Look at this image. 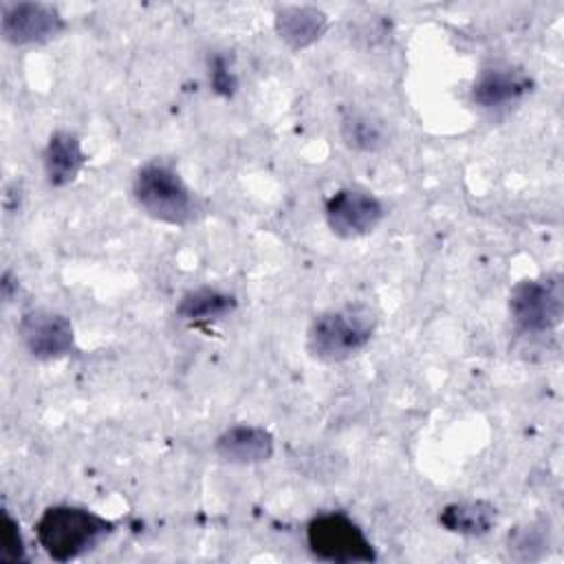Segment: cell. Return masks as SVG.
<instances>
[{
    "label": "cell",
    "instance_id": "cell-1",
    "mask_svg": "<svg viewBox=\"0 0 564 564\" xmlns=\"http://www.w3.org/2000/svg\"><path fill=\"white\" fill-rule=\"evenodd\" d=\"M132 198L145 216L174 227H185L205 212L203 198L172 163L161 159H152L134 172Z\"/></svg>",
    "mask_w": 564,
    "mask_h": 564
},
{
    "label": "cell",
    "instance_id": "cell-2",
    "mask_svg": "<svg viewBox=\"0 0 564 564\" xmlns=\"http://www.w3.org/2000/svg\"><path fill=\"white\" fill-rule=\"evenodd\" d=\"M115 522L75 505H51L35 522V538L55 562H70L115 533Z\"/></svg>",
    "mask_w": 564,
    "mask_h": 564
},
{
    "label": "cell",
    "instance_id": "cell-3",
    "mask_svg": "<svg viewBox=\"0 0 564 564\" xmlns=\"http://www.w3.org/2000/svg\"><path fill=\"white\" fill-rule=\"evenodd\" d=\"M377 328V315L366 304H344L322 311L306 330V352L322 364H339L364 350Z\"/></svg>",
    "mask_w": 564,
    "mask_h": 564
},
{
    "label": "cell",
    "instance_id": "cell-4",
    "mask_svg": "<svg viewBox=\"0 0 564 564\" xmlns=\"http://www.w3.org/2000/svg\"><path fill=\"white\" fill-rule=\"evenodd\" d=\"M308 551L322 562H375L377 551L364 529L344 511L317 513L306 524Z\"/></svg>",
    "mask_w": 564,
    "mask_h": 564
},
{
    "label": "cell",
    "instance_id": "cell-5",
    "mask_svg": "<svg viewBox=\"0 0 564 564\" xmlns=\"http://www.w3.org/2000/svg\"><path fill=\"white\" fill-rule=\"evenodd\" d=\"M509 315L522 333H549L564 315L560 275L520 280L509 293Z\"/></svg>",
    "mask_w": 564,
    "mask_h": 564
},
{
    "label": "cell",
    "instance_id": "cell-6",
    "mask_svg": "<svg viewBox=\"0 0 564 564\" xmlns=\"http://www.w3.org/2000/svg\"><path fill=\"white\" fill-rule=\"evenodd\" d=\"M324 218L328 229L344 240L372 234L386 218L383 203L364 187H341L326 198Z\"/></svg>",
    "mask_w": 564,
    "mask_h": 564
},
{
    "label": "cell",
    "instance_id": "cell-7",
    "mask_svg": "<svg viewBox=\"0 0 564 564\" xmlns=\"http://www.w3.org/2000/svg\"><path fill=\"white\" fill-rule=\"evenodd\" d=\"M66 29L62 13L46 2H4L0 33L11 46H33L55 40Z\"/></svg>",
    "mask_w": 564,
    "mask_h": 564
},
{
    "label": "cell",
    "instance_id": "cell-8",
    "mask_svg": "<svg viewBox=\"0 0 564 564\" xmlns=\"http://www.w3.org/2000/svg\"><path fill=\"white\" fill-rule=\"evenodd\" d=\"M18 337L35 359L51 361L66 357L75 348L73 322L48 308H29L18 322Z\"/></svg>",
    "mask_w": 564,
    "mask_h": 564
},
{
    "label": "cell",
    "instance_id": "cell-9",
    "mask_svg": "<svg viewBox=\"0 0 564 564\" xmlns=\"http://www.w3.org/2000/svg\"><path fill=\"white\" fill-rule=\"evenodd\" d=\"M533 90V79L516 66H491L474 79L469 97L480 108H500L520 101Z\"/></svg>",
    "mask_w": 564,
    "mask_h": 564
},
{
    "label": "cell",
    "instance_id": "cell-10",
    "mask_svg": "<svg viewBox=\"0 0 564 564\" xmlns=\"http://www.w3.org/2000/svg\"><path fill=\"white\" fill-rule=\"evenodd\" d=\"M214 452L229 465H258L273 456L275 438L267 427L236 423L218 434Z\"/></svg>",
    "mask_w": 564,
    "mask_h": 564
},
{
    "label": "cell",
    "instance_id": "cell-11",
    "mask_svg": "<svg viewBox=\"0 0 564 564\" xmlns=\"http://www.w3.org/2000/svg\"><path fill=\"white\" fill-rule=\"evenodd\" d=\"M273 26L291 51H304L322 40L328 29V18L322 9L311 4H284L275 9Z\"/></svg>",
    "mask_w": 564,
    "mask_h": 564
},
{
    "label": "cell",
    "instance_id": "cell-12",
    "mask_svg": "<svg viewBox=\"0 0 564 564\" xmlns=\"http://www.w3.org/2000/svg\"><path fill=\"white\" fill-rule=\"evenodd\" d=\"M88 156L82 150V141L70 130H55L51 132L44 152V176L51 187H66L70 185L79 172L84 170Z\"/></svg>",
    "mask_w": 564,
    "mask_h": 564
},
{
    "label": "cell",
    "instance_id": "cell-13",
    "mask_svg": "<svg viewBox=\"0 0 564 564\" xmlns=\"http://www.w3.org/2000/svg\"><path fill=\"white\" fill-rule=\"evenodd\" d=\"M498 522V509L489 500L449 502L438 513V524L456 535L482 538Z\"/></svg>",
    "mask_w": 564,
    "mask_h": 564
},
{
    "label": "cell",
    "instance_id": "cell-14",
    "mask_svg": "<svg viewBox=\"0 0 564 564\" xmlns=\"http://www.w3.org/2000/svg\"><path fill=\"white\" fill-rule=\"evenodd\" d=\"M236 306L238 302L231 293L214 286H198L187 291L178 300L176 315L189 324H209V322L225 319L236 311Z\"/></svg>",
    "mask_w": 564,
    "mask_h": 564
},
{
    "label": "cell",
    "instance_id": "cell-15",
    "mask_svg": "<svg viewBox=\"0 0 564 564\" xmlns=\"http://www.w3.org/2000/svg\"><path fill=\"white\" fill-rule=\"evenodd\" d=\"M339 132H341L344 143L357 152H377L379 148L386 145L383 126L377 123L366 112H355V110L344 112Z\"/></svg>",
    "mask_w": 564,
    "mask_h": 564
},
{
    "label": "cell",
    "instance_id": "cell-16",
    "mask_svg": "<svg viewBox=\"0 0 564 564\" xmlns=\"http://www.w3.org/2000/svg\"><path fill=\"white\" fill-rule=\"evenodd\" d=\"M0 549H2V560H9V562L26 560L20 524L11 518L7 509H2V520H0Z\"/></svg>",
    "mask_w": 564,
    "mask_h": 564
},
{
    "label": "cell",
    "instance_id": "cell-17",
    "mask_svg": "<svg viewBox=\"0 0 564 564\" xmlns=\"http://www.w3.org/2000/svg\"><path fill=\"white\" fill-rule=\"evenodd\" d=\"M209 86L220 97H231L238 88L236 73L231 70V66L223 53H216L209 57Z\"/></svg>",
    "mask_w": 564,
    "mask_h": 564
},
{
    "label": "cell",
    "instance_id": "cell-18",
    "mask_svg": "<svg viewBox=\"0 0 564 564\" xmlns=\"http://www.w3.org/2000/svg\"><path fill=\"white\" fill-rule=\"evenodd\" d=\"M0 293L4 302H11L13 295L18 293V280L11 275V271H4L0 278Z\"/></svg>",
    "mask_w": 564,
    "mask_h": 564
}]
</instances>
